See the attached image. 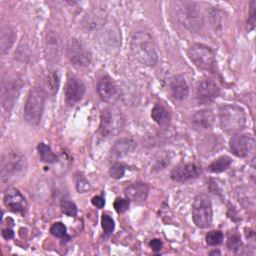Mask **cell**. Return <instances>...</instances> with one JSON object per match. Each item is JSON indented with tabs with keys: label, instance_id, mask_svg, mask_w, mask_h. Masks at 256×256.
Returning <instances> with one entry per match:
<instances>
[{
	"label": "cell",
	"instance_id": "1",
	"mask_svg": "<svg viewBox=\"0 0 256 256\" xmlns=\"http://www.w3.org/2000/svg\"><path fill=\"white\" fill-rule=\"evenodd\" d=\"M131 51L134 58L145 66H155L158 60L156 47L151 35L145 31H137L131 38Z\"/></svg>",
	"mask_w": 256,
	"mask_h": 256
},
{
	"label": "cell",
	"instance_id": "2",
	"mask_svg": "<svg viewBox=\"0 0 256 256\" xmlns=\"http://www.w3.org/2000/svg\"><path fill=\"white\" fill-rule=\"evenodd\" d=\"M221 128L230 134L241 131L246 123V116L242 108L233 104L223 105L219 109Z\"/></svg>",
	"mask_w": 256,
	"mask_h": 256
},
{
	"label": "cell",
	"instance_id": "3",
	"mask_svg": "<svg viewBox=\"0 0 256 256\" xmlns=\"http://www.w3.org/2000/svg\"><path fill=\"white\" fill-rule=\"evenodd\" d=\"M46 101V93L42 88H33L26 99L24 106V117L26 121L31 125H37L44 110Z\"/></svg>",
	"mask_w": 256,
	"mask_h": 256
},
{
	"label": "cell",
	"instance_id": "4",
	"mask_svg": "<svg viewBox=\"0 0 256 256\" xmlns=\"http://www.w3.org/2000/svg\"><path fill=\"white\" fill-rule=\"evenodd\" d=\"M26 170L25 158L17 153L10 152L3 155L1 160V180L11 182L20 178Z\"/></svg>",
	"mask_w": 256,
	"mask_h": 256
},
{
	"label": "cell",
	"instance_id": "5",
	"mask_svg": "<svg viewBox=\"0 0 256 256\" xmlns=\"http://www.w3.org/2000/svg\"><path fill=\"white\" fill-rule=\"evenodd\" d=\"M178 18L190 31L199 32L203 25L202 15L197 3L182 2L178 4Z\"/></svg>",
	"mask_w": 256,
	"mask_h": 256
},
{
	"label": "cell",
	"instance_id": "6",
	"mask_svg": "<svg viewBox=\"0 0 256 256\" xmlns=\"http://www.w3.org/2000/svg\"><path fill=\"white\" fill-rule=\"evenodd\" d=\"M192 218L199 228H208L212 223V205L209 197L199 194L192 205Z\"/></svg>",
	"mask_w": 256,
	"mask_h": 256
},
{
	"label": "cell",
	"instance_id": "7",
	"mask_svg": "<svg viewBox=\"0 0 256 256\" xmlns=\"http://www.w3.org/2000/svg\"><path fill=\"white\" fill-rule=\"evenodd\" d=\"M123 123L124 118L121 111L116 108H107L101 113L99 132L103 137H109L117 134L121 130Z\"/></svg>",
	"mask_w": 256,
	"mask_h": 256
},
{
	"label": "cell",
	"instance_id": "8",
	"mask_svg": "<svg viewBox=\"0 0 256 256\" xmlns=\"http://www.w3.org/2000/svg\"><path fill=\"white\" fill-rule=\"evenodd\" d=\"M188 55L196 67L210 71L216 64L213 50L204 44H194L189 48Z\"/></svg>",
	"mask_w": 256,
	"mask_h": 256
},
{
	"label": "cell",
	"instance_id": "9",
	"mask_svg": "<svg viewBox=\"0 0 256 256\" xmlns=\"http://www.w3.org/2000/svg\"><path fill=\"white\" fill-rule=\"evenodd\" d=\"M67 57L70 62L79 68L86 67L91 62V53L78 39H70L66 46Z\"/></svg>",
	"mask_w": 256,
	"mask_h": 256
},
{
	"label": "cell",
	"instance_id": "10",
	"mask_svg": "<svg viewBox=\"0 0 256 256\" xmlns=\"http://www.w3.org/2000/svg\"><path fill=\"white\" fill-rule=\"evenodd\" d=\"M63 53V42L60 35L55 31H49L44 40V54L50 63H57Z\"/></svg>",
	"mask_w": 256,
	"mask_h": 256
},
{
	"label": "cell",
	"instance_id": "11",
	"mask_svg": "<svg viewBox=\"0 0 256 256\" xmlns=\"http://www.w3.org/2000/svg\"><path fill=\"white\" fill-rule=\"evenodd\" d=\"M22 86H23V82L20 79L9 80L2 84L1 102H2V107L6 111L9 112L13 108Z\"/></svg>",
	"mask_w": 256,
	"mask_h": 256
},
{
	"label": "cell",
	"instance_id": "12",
	"mask_svg": "<svg viewBox=\"0 0 256 256\" xmlns=\"http://www.w3.org/2000/svg\"><path fill=\"white\" fill-rule=\"evenodd\" d=\"M254 138L249 134H235L229 142V147L232 153L237 157H246L254 149Z\"/></svg>",
	"mask_w": 256,
	"mask_h": 256
},
{
	"label": "cell",
	"instance_id": "13",
	"mask_svg": "<svg viewBox=\"0 0 256 256\" xmlns=\"http://www.w3.org/2000/svg\"><path fill=\"white\" fill-rule=\"evenodd\" d=\"M4 205L12 212L24 213L27 207L26 200L24 196L19 192L18 189L14 187H9L3 197Z\"/></svg>",
	"mask_w": 256,
	"mask_h": 256
},
{
	"label": "cell",
	"instance_id": "14",
	"mask_svg": "<svg viewBox=\"0 0 256 256\" xmlns=\"http://www.w3.org/2000/svg\"><path fill=\"white\" fill-rule=\"evenodd\" d=\"M220 93V89L216 82L211 79L205 78L198 83L197 98L200 103H209L215 100Z\"/></svg>",
	"mask_w": 256,
	"mask_h": 256
},
{
	"label": "cell",
	"instance_id": "15",
	"mask_svg": "<svg viewBox=\"0 0 256 256\" xmlns=\"http://www.w3.org/2000/svg\"><path fill=\"white\" fill-rule=\"evenodd\" d=\"M85 94L84 83L77 78H70L65 86V100L68 104L73 105L79 102Z\"/></svg>",
	"mask_w": 256,
	"mask_h": 256
},
{
	"label": "cell",
	"instance_id": "16",
	"mask_svg": "<svg viewBox=\"0 0 256 256\" xmlns=\"http://www.w3.org/2000/svg\"><path fill=\"white\" fill-rule=\"evenodd\" d=\"M201 169L194 163L181 164L175 167L171 172V178L177 182H184L199 176Z\"/></svg>",
	"mask_w": 256,
	"mask_h": 256
},
{
	"label": "cell",
	"instance_id": "17",
	"mask_svg": "<svg viewBox=\"0 0 256 256\" xmlns=\"http://www.w3.org/2000/svg\"><path fill=\"white\" fill-rule=\"evenodd\" d=\"M96 89L99 97L105 102H113L117 98V86L108 76H104L99 79Z\"/></svg>",
	"mask_w": 256,
	"mask_h": 256
},
{
	"label": "cell",
	"instance_id": "18",
	"mask_svg": "<svg viewBox=\"0 0 256 256\" xmlns=\"http://www.w3.org/2000/svg\"><path fill=\"white\" fill-rule=\"evenodd\" d=\"M149 188L144 183H134L125 187L124 193L129 200L141 202L146 200L148 196Z\"/></svg>",
	"mask_w": 256,
	"mask_h": 256
},
{
	"label": "cell",
	"instance_id": "19",
	"mask_svg": "<svg viewBox=\"0 0 256 256\" xmlns=\"http://www.w3.org/2000/svg\"><path fill=\"white\" fill-rule=\"evenodd\" d=\"M136 146V143L131 138H121L117 140L111 148V156L115 159L122 158L131 153Z\"/></svg>",
	"mask_w": 256,
	"mask_h": 256
},
{
	"label": "cell",
	"instance_id": "20",
	"mask_svg": "<svg viewBox=\"0 0 256 256\" xmlns=\"http://www.w3.org/2000/svg\"><path fill=\"white\" fill-rule=\"evenodd\" d=\"M170 90L174 98L177 100H184L189 95V87L184 77L176 76L170 83Z\"/></svg>",
	"mask_w": 256,
	"mask_h": 256
},
{
	"label": "cell",
	"instance_id": "21",
	"mask_svg": "<svg viewBox=\"0 0 256 256\" xmlns=\"http://www.w3.org/2000/svg\"><path fill=\"white\" fill-rule=\"evenodd\" d=\"M16 38L15 31L10 26H3L0 31V50L4 54L10 50Z\"/></svg>",
	"mask_w": 256,
	"mask_h": 256
},
{
	"label": "cell",
	"instance_id": "22",
	"mask_svg": "<svg viewBox=\"0 0 256 256\" xmlns=\"http://www.w3.org/2000/svg\"><path fill=\"white\" fill-rule=\"evenodd\" d=\"M192 122L197 128L208 129L213 125L214 116L210 110H200L193 115Z\"/></svg>",
	"mask_w": 256,
	"mask_h": 256
},
{
	"label": "cell",
	"instance_id": "23",
	"mask_svg": "<svg viewBox=\"0 0 256 256\" xmlns=\"http://www.w3.org/2000/svg\"><path fill=\"white\" fill-rule=\"evenodd\" d=\"M105 15L103 11L94 10L85 16L83 20V26L89 30H95L100 28L105 23Z\"/></svg>",
	"mask_w": 256,
	"mask_h": 256
},
{
	"label": "cell",
	"instance_id": "24",
	"mask_svg": "<svg viewBox=\"0 0 256 256\" xmlns=\"http://www.w3.org/2000/svg\"><path fill=\"white\" fill-rule=\"evenodd\" d=\"M151 117L159 125H166L171 119L169 111L161 105H155L153 107L151 111Z\"/></svg>",
	"mask_w": 256,
	"mask_h": 256
},
{
	"label": "cell",
	"instance_id": "25",
	"mask_svg": "<svg viewBox=\"0 0 256 256\" xmlns=\"http://www.w3.org/2000/svg\"><path fill=\"white\" fill-rule=\"evenodd\" d=\"M231 158L228 156H221L214 160L210 165H209V170L213 173H220L225 171L230 165H231Z\"/></svg>",
	"mask_w": 256,
	"mask_h": 256
},
{
	"label": "cell",
	"instance_id": "26",
	"mask_svg": "<svg viewBox=\"0 0 256 256\" xmlns=\"http://www.w3.org/2000/svg\"><path fill=\"white\" fill-rule=\"evenodd\" d=\"M39 156L41 160L45 163H55L57 161V156L52 152L49 146L44 143H40L37 147Z\"/></svg>",
	"mask_w": 256,
	"mask_h": 256
},
{
	"label": "cell",
	"instance_id": "27",
	"mask_svg": "<svg viewBox=\"0 0 256 256\" xmlns=\"http://www.w3.org/2000/svg\"><path fill=\"white\" fill-rule=\"evenodd\" d=\"M212 26H214L215 29H219L223 27V24L225 23V17L221 11L218 9H211L209 13Z\"/></svg>",
	"mask_w": 256,
	"mask_h": 256
},
{
	"label": "cell",
	"instance_id": "28",
	"mask_svg": "<svg viewBox=\"0 0 256 256\" xmlns=\"http://www.w3.org/2000/svg\"><path fill=\"white\" fill-rule=\"evenodd\" d=\"M50 232H51V234H52L53 236H55V237H57V238H62V239L68 238V239H69V237L67 236L66 227H65V225H64L63 223H61V222H56V223H54V224L51 226V228H50Z\"/></svg>",
	"mask_w": 256,
	"mask_h": 256
},
{
	"label": "cell",
	"instance_id": "29",
	"mask_svg": "<svg viewBox=\"0 0 256 256\" xmlns=\"http://www.w3.org/2000/svg\"><path fill=\"white\" fill-rule=\"evenodd\" d=\"M60 206H61V210H62V212L64 214H66L68 216H71V217L76 216L77 207H76V205L72 201H70L68 199H63L61 201Z\"/></svg>",
	"mask_w": 256,
	"mask_h": 256
},
{
	"label": "cell",
	"instance_id": "30",
	"mask_svg": "<svg viewBox=\"0 0 256 256\" xmlns=\"http://www.w3.org/2000/svg\"><path fill=\"white\" fill-rule=\"evenodd\" d=\"M223 233L221 231H210L206 235V242L208 245L215 246L219 245L223 241Z\"/></svg>",
	"mask_w": 256,
	"mask_h": 256
},
{
	"label": "cell",
	"instance_id": "31",
	"mask_svg": "<svg viewBox=\"0 0 256 256\" xmlns=\"http://www.w3.org/2000/svg\"><path fill=\"white\" fill-rule=\"evenodd\" d=\"M125 171H126V166L123 163L116 162L111 166L109 173L112 178L119 179V178L123 177V175L125 174Z\"/></svg>",
	"mask_w": 256,
	"mask_h": 256
},
{
	"label": "cell",
	"instance_id": "32",
	"mask_svg": "<svg viewBox=\"0 0 256 256\" xmlns=\"http://www.w3.org/2000/svg\"><path fill=\"white\" fill-rule=\"evenodd\" d=\"M101 224H102V228H103V230H104V232H105L106 234H110V233H112V231L114 230V227H115L114 221H113V219H112L110 216H108V215H105V214L102 215Z\"/></svg>",
	"mask_w": 256,
	"mask_h": 256
},
{
	"label": "cell",
	"instance_id": "33",
	"mask_svg": "<svg viewBox=\"0 0 256 256\" xmlns=\"http://www.w3.org/2000/svg\"><path fill=\"white\" fill-rule=\"evenodd\" d=\"M76 189L81 192H87L88 190L91 189V186L89 184V182L82 176V175H78L76 178Z\"/></svg>",
	"mask_w": 256,
	"mask_h": 256
},
{
	"label": "cell",
	"instance_id": "34",
	"mask_svg": "<svg viewBox=\"0 0 256 256\" xmlns=\"http://www.w3.org/2000/svg\"><path fill=\"white\" fill-rule=\"evenodd\" d=\"M48 84L53 93L57 92L58 87H59V78H58L57 73H55L54 71H51L48 75Z\"/></svg>",
	"mask_w": 256,
	"mask_h": 256
},
{
	"label": "cell",
	"instance_id": "35",
	"mask_svg": "<svg viewBox=\"0 0 256 256\" xmlns=\"http://www.w3.org/2000/svg\"><path fill=\"white\" fill-rule=\"evenodd\" d=\"M129 207V201L127 199L123 198H117L114 201V208L118 213H123L125 212Z\"/></svg>",
	"mask_w": 256,
	"mask_h": 256
},
{
	"label": "cell",
	"instance_id": "36",
	"mask_svg": "<svg viewBox=\"0 0 256 256\" xmlns=\"http://www.w3.org/2000/svg\"><path fill=\"white\" fill-rule=\"evenodd\" d=\"M255 17H256V1L251 2V12H250V17L248 19L247 25L250 26L249 30H252L255 26Z\"/></svg>",
	"mask_w": 256,
	"mask_h": 256
},
{
	"label": "cell",
	"instance_id": "37",
	"mask_svg": "<svg viewBox=\"0 0 256 256\" xmlns=\"http://www.w3.org/2000/svg\"><path fill=\"white\" fill-rule=\"evenodd\" d=\"M240 244H241V242H240V239L238 236H232L228 240V247L230 249L238 248L240 246Z\"/></svg>",
	"mask_w": 256,
	"mask_h": 256
},
{
	"label": "cell",
	"instance_id": "38",
	"mask_svg": "<svg viewBox=\"0 0 256 256\" xmlns=\"http://www.w3.org/2000/svg\"><path fill=\"white\" fill-rule=\"evenodd\" d=\"M91 202L97 208H103L104 205H105V200H104V198L102 196H95V197H93Z\"/></svg>",
	"mask_w": 256,
	"mask_h": 256
},
{
	"label": "cell",
	"instance_id": "39",
	"mask_svg": "<svg viewBox=\"0 0 256 256\" xmlns=\"http://www.w3.org/2000/svg\"><path fill=\"white\" fill-rule=\"evenodd\" d=\"M150 247L154 250V251H159L162 247V242L159 239H153L150 241Z\"/></svg>",
	"mask_w": 256,
	"mask_h": 256
},
{
	"label": "cell",
	"instance_id": "40",
	"mask_svg": "<svg viewBox=\"0 0 256 256\" xmlns=\"http://www.w3.org/2000/svg\"><path fill=\"white\" fill-rule=\"evenodd\" d=\"M2 236H3L5 239H11V238H13V236H14V232H13V230H11V229H3V230H2Z\"/></svg>",
	"mask_w": 256,
	"mask_h": 256
},
{
	"label": "cell",
	"instance_id": "41",
	"mask_svg": "<svg viewBox=\"0 0 256 256\" xmlns=\"http://www.w3.org/2000/svg\"><path fill=\"white\" fill-rule=\"evenodd\" d=\"M213 254H220V252L219 251H212V252H210V255H213Z\"/></svg>",
	"mask_w": 256,
	"mask_h": 256
}]
</instances>
